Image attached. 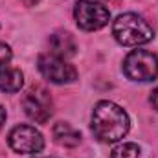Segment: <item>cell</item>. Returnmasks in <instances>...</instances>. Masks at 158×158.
<instances>
[{
    "label": "cell",
    "mask_w": 158,
    "mask_h": 158,
    "mask_svg": "<svg viewBox=\"0 0 158 158\" xmlns=\"http://www.w3.org/2000/svg\"><path fill=\"white\" fill-rule=\"evenodd\" d=\"M112 35L123 46H142L155 39V30L136 13H123L112 24Z\"/></svg>",
    "instance_id": "7a4b0ae2"
},
{
    "label": "cell",
    "mask_w": 158,
    "mask_h": 158,
    "mask_svg": "<svg viewBox=\"0 0 158 158\" xmlns=\"http://www.w3.org/2000/svg\"><path fill=\"white\" fill-rule=\"evenodd\" d=\"M74 19L77 26L85 31H96L101 30L103 26L109 24L110 20V11L92 0H79L74 7Z\"/></svg>",
    "instance_id": "277c9868"
},
{
    "label": "cell",
    "mask_w": 158,
    "mask_h": 158,
    "mask_svg": "<svg viewBox=\"0 0 158 158\" xmlns=\"http://www.w3.org/2000/svg\"><path fill=\"white\" fill-rule=\"evenodd\" d=\"M140 147L132 142H125V143H119L112 149L110 158H140Z\"/></svg>",
    "instance_id": "8fae6325"
},
{
    "label": "cell",
    "mask_w": 158,
    "mask_h": 158,
    "mask_svg": "<svg viewBox=\"0 0 158 158\" xmlns=\"http://www.w3.org/2000/svg\"><path fill=\"white\" fill-rule=\"evenodd\" d=\"M52 134H53L55 143H59L61 147H77L81 143V132L64 121L55 123L52 129Z\"/></svg>",
    "instance_id": "9c48e42d"
},
{
    "label": "cell",
    "mask_w": 158,
    "mask_h": 158,
    "mask_svg": "<svg viewBox=\"0 0 158 158\" xmlns=\"http://www.w3.org/2000/svg\"><path fill=\"white\" fill-rule=\"evenodd\" d=\"M7 143L15 153L20 155H35L44 149L42 134L31 125H17L15 129H11Z\"/></svg>",
    "instance_id": "8992f818"
},
{
    "label": "cell",
    "mask_w": 158,
    "mask_h": 158,
    "mask_svg": "<svg viewBox=\"0 0 158 158\" xmlns=\"http://www.w3.org/2000/svg\"><path fill=\"white\" fill-rule=\"evenodd\" d=\"M109 2H112V0H109Z\"/></svg>",
    "instance_id": "2e32d148"
},
{
    "label": "cell",
    "mask_w": 158,
    "mask_h": 158,
    "mask_svg": "<svg viewBox=\"0 0 158 158\" xmlns=\"http://www.w3.org/2000/svg\"><path fill=\"white\" fill-rule=\"evenodd\" d=\"M50 50L53 55L61 57V59H68V57H74L77 53V44L74 37L66 31H55L52 37H50Z\"/></svg>",
    "instance_id": "ba28073f"
},
{
    "label": "cell",
    "mask_w": 158,
    "mask_h": 158,
    "mask_svg": "<svg viewBox=\"0 0 158 158\" xmlns=\"http://www.w3.org/2000/svg\"><path fill=\"white\" fill-rule=\"evenodd\" d=\"M149 101H151V105H153V109L158 112V86L153 90V94H151V98H149Z\"/></svg>",
    "instance_id": "4fadbf2b"
},
{
    "label": "cell",
    "mask_w": 158,
    "mask_h": 158,
    "mask_svg": "<svg viewBox=\"0 0 158 158\" xmlns=\"http://www.w3.org/2000/svg\"><path fill=\"white\" fill-rule=\"evenodd\" d=\"M39 72L55 85H66V83H74L77 79V70L70 63H66L64 59H61L53 53L39 57Z\"/></svg>",
    "instance_id": "52a82bcc"
},
{
    "label": "cell",
    "mask_w": 158,
    "mask_h": 158,
    "mask_svg": "<svg viewBox=\"0 0 158 158\" xmlns=\"http://www.w3.org/2000/svg\"><path fill=\"white\" fill-rule=\"evenodd\" d=\"M11 48L6 44V42H0V66H6L9 61H11Z\"/></svg>",
    "instance_id": "7c38bea8"
},
{
    "label": "cell",
    "mask_w": 158,
    "mask_h": 158,
    "mask_svg": "<svg viewBox=\"0 0 158 158\" xmlns=\"http://www.w3.org/2000/svg\"><path fill=\"white\" fill-rule=\"evenodd\" d=\"M52 107H53L52 98H50L48 90L42 86H31L26 92V96L22 98V109H24L26 116L33 119L35 123H46L53 112Z\"/></svg>",
    "instance_id": "5b68a950"
},
{
    "label": "cell",
    "mask_w": 158,
    "mask_h": 158,
    "mask_svg": "<svg viewBox=\"0 0 158 158\" xmlns=\"http://www.w3.org/2000/svg\"><path fill=\"white\" fill-rule=\"evenodd\" d=\"M24 76L19 68L13 66H0V92L15 94L22 88Z\"/></svg>",
    "instance_id": "30bf717a"
},
{
    "label": "cell",
    "mask_w": 158,
    "mask_h": 158,
    "mask_svg": "<svg viewBox=\"0 0 158 158\" xmlns=\"http://www.w3.org/2000/svg\"><path fill=\"white\" fill-rule=\"evenodd\" d=\"M40 0H22V4L24 6H35V4H39Z\"/></svg>",
    "instance_id": "9a60e30c"
},
{
    "label": "cell",
    "mask_w": 158,
    "mask_h": 158,
    "mask_svg": "<svg viewBox=\"0 0 158 158\" xmlns=\"http://www.w3.org/2000/svg\"><path fill=\"white\" fill-rule=\"evenodd\" d=\"M4 123H6V109L0 105V131H2V127H4Z\"/></svg>",
    "instance_id": "5bb4252c"
},
{
    "label": "cell",
    "mask_w": 158,
    "mask_h": 158,
    "mask_svg": "<svg viewBox=\"0 0 158 158\" xmlns=\"http://www.w3.org/2000/svg\"><path fill=\"white\" fill-rule=\"evenodd\" d=\"M131 129L129 114L112 101H99L92 110V132L105 143L118 142L127 136Z\"/></svg>",
    "instance_id": "6da1fadb"
},
{
    "label": "cell",
    "mask_w": 158,
    "mask_h": 158,
    "mask_svg": "<svg viewBox=\"0 0 158 158\" xmlns=\"http://www.w3.org/2000/svg\"><path fill=\"white\" fill-rule=\"evenodd\" d=\"M123 72L132 81H155L158 77V57L147 50H132L123 61Z\"/></svg>",
    "instance_id": "3957f363"
}]
</instances>
